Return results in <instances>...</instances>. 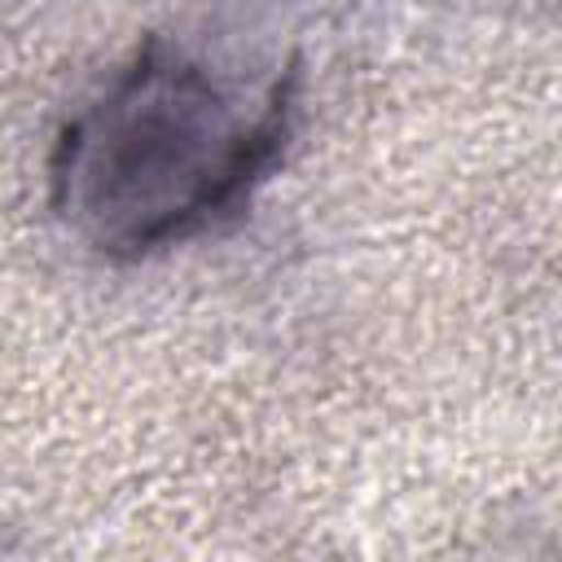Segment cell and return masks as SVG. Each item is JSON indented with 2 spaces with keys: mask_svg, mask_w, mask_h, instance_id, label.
Returning a JSON list of instances; mask_svg holds the SVG:
<instances>
[{
  "mask_svg": "<svg viewBox=\"0 0 562 562\" xmlns=\"http://www.w3.org/2000/svg\"><path fill=\"white\" fill-rule=\"evenodd\" d=\"M290 88L255 92L149 48L61 136V215L105 250H154L233 211L285 140Z\"/></svg>",
  "mask_w": 562,
  "mask_h": 562,
  "instance_id": "obj_1",
  "label": "cell"
}]
</instances>
